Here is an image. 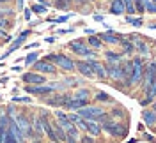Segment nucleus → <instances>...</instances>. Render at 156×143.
<instances>
[{
  "mask_svg": "<svg viewBox=\"0 0 156 143\" xmlns=\"http://www.w3.org/2000/svg\"><path fill=\"white\" fill-rule=\"evenodd\" d=\"M131 62H133V67H131L129 78L126 80V87H135L138 83H142V76H144V62H142V58L135 57Z\"/></svg>",
  "mask_w": 156,
  "mask_h": 143,
  "instance_id": "obj_1",
  "label": "nucleus"
},
{
  "mask_svg": "<svg viewBox=\"0 0 156 143\" xmlns=\"http://www.w3.org/2000/svg\"><path fill=\"white\" fill-rule=\"evenodd\" d=\"M68 48H69V51H73V53H76V55H82V57H87V58H96L98 57L96 51L85 46V43H83L82 39L71 41V43L68 44Z\"/></svg>",
  "mask_w": 156,
  "mask_h": 143,
  "instance_id": "obj_2",
  "label": "nucleus"
},
{
  "mask_svg": "<svg viewBox=\"0 0 156 143\" xmlns=\"http://www.w3.org/2000/svg\"><path fill=\"white\" fill-rule=\"evenodd\" d=\"M76 113L82 117V118H85V120H98L101 115H105V110L103 108H99V106H82V108H78Z\"/></svg>",
  "mask_w": 156,
  "mask_h": 143,
  "instance_id": "obj_3",
  "label": "nucleus"
},
{
  "mask_svg": "<svg viewBox=\"0 0 156 143\" xmlns=\"http://www.w3.org/2000/svg\"><path fill=\"white\" fill-rule=\"evenodd\" d=\"M12 120H14L16 127L20 129V133L23 134V138H32V127H30V120H29L27 115L20 113V115H16Z\"/></svg>",
  "mask_w": 156,
  "mask_h": 143,
  "instance_id": "obj_4",
  "label": "nucleus"
},
{
  "mask_svg": "<svg viewBox=\"0 0 156 143\" xmlns=\"http://www.w3.org/2000/svg\"><path fill=\"white\" fill-rule=\"evenodd\" d=\"M107 66V74L110 80L114 81H126V76H124V69H122V64H105Z\"/></svg>",
  "mask_w": 156,
  "mask_h": 143,
  "instance_id": "obj_5",
  "label": "nucleus"
},
{
  "mask_svg": "<svg viewBox=\"0 0 156 143\" xmlns=\"http://www.w3.org/2000/svg\"><path fill=\"white\" fill-rule=\"evenodd\" d=\"M32 67H34V71H37V73H41V74H55L57 73V66L53 64V62H50V60H36L34 64H32Z\"/></svg>",
  "mask_w": 156,
  "mask_h": 143,
  "instance_id": "obj_6",
  "label": "nucleus"
},
{
  "mask_svg": "<svg viewBox=\"0 0 156 143\" xmlns=\"http://www.w3.org/2000/svg\"><path fill=\"white\" fill-rule=\"evenodd\" d=\"M142 80H144V88H146V90L151 85L156 83V64H154V60H153L151 64L144 66V76H142Z\"/></svg>",
  "mask_w": 156,
  "mask_h": 143,
  "instance_id": "obj_7",
  "label": "nucleus"
},
{
  "mask_svg": "<svg viewBox=\"0 0 156 143\" xmlns=\"http://www.w3.org/2000/svg\"><path fill=\"white\" fill-rule=\"evenodd\" d=\"M21 80H23L25 85H41V83H46L44 74H41L37 71H27V73H23Z\"/></svg>",
  "mask_w": 156,
  "mask_h": 143,
  "instance_id": "obj_8",
  "label": "nucleus"
},
{
  "mask_svg": "<svg viewBox=\"0 0 156 143\" xmlns=\"http://www.w3.org/2000/svg\"><path fill=\"white\" fill-rule=\"evenodd\" d=\"M53 64H55V66H58L62 71H68V73L75 71V60H71V58H69L68 55H64V53H58V55H55V58H53Z\"/></svg>",
  "mask_w": 156,
  "mask_h": 143,
  "instance_id": "obj_9",
  "label": "nucleus"
},
{
  "mask_svg": "<svg viewBox=\"0 0 156 143\" xmlns=\"http://www.w3.org/2000/svg\"><path fill=\"white\" fill-rule=\"evenodd\" d=\"M101 124V129L103 131H107V133H110L112 136H115V138H119V136H122V133H124V127L119 124V122H114V120H107V122H99Z\"/></svg>",
  "mask_w": 156,
  "mask_h": 143,
  "instance_id": "obj_10",
  "label": "nucleus"
},
{
  "mask_svg": "<svg viewBox=\"0 0 156 143\" xmlns=\"http://www.w3.org/2000/svg\"><path fill=\"white\" fill-rule=\"evenodd\" d=\"M55 90V85H27L25 87V92L27 94H34V95H46V94H51Z\"/></svg>",
  "mask_w": 156,
  "mask_h": 143,
  "instance_id": "obj_11",
  "label": "nucleus"
},
{
  "mask_svg": "<svg viewBox=\"0 0 156 143\" xmlns=\"http://www.w3.org/2000/svg\"><path fill=\"white\" fill-rule=\"evenodd\" d=\"M89 66L92 67V71H94V78H96V80H107V78H108L107 66H105V64L96 62V60H90V62H89Z\"/></svg>",
  "mask_w": 156,
  "mask_h": 143,
  "instance_id": "obj_12",
  "label": "nucleus"
},
{
  "mask_svg": "<svg viewBox=\"0 0 156 143\" xmlns=\"http://www.w3.org/2000/svg\"><path fill=\"white\" fill-rule=\"evenodd\" d=\"M30 127H32V138H44V131H43V124H41V118L39 117H34L32 122H30Z\"/></svg>",
  "mask_w": 156,
  "mask_h": 143,
  "instance_id": "obj_13",
  "label": "nucleus"
},
{
  "mask_svg": "<svg viewBox=\"0 0 156 143\" xmlns=\"http://www.w3.org/2000/svg\"><path fill=\"white\" fill-rule=\"evenodd\" d=\"M75 67L78 69V73H80L82 76H85V78H94V71H92V67L89 66V62H85V60L75 62Z\"/></svg>",
  "mask_w": 156,
  "mask_h": 143,
  "instance_id": "obj_14",
  "label": "nucleus"
},
{
  "mask_svg": "<svg viewBox=\"0 0 156 143\" xmlns=\"http://www.w3.org/2000/svg\"><path fill=\"white\" fill-rule=\"evenodd\" d=\"M89 104V101H85V99H69L66 104L62 106V108H66L68 111H76L78 108H82V106H87Z\"/></svg>",
  "mask_w": 156,
  "mask_h": 143,
  "instance_id": "obj_15",
  "label": "nucleus"
},
{
  "mask_svg": "<svg viewBox=\"0 0 156 143\" xmlns=\"http://www.w3.org/2000/svg\"><path fill=\"white\" fill-rule=\"evenodd\" d=\"M29 36H30V30H23V32L20 34L18 37H16V39H14V41H12V44H11V46H9V49H7V51H9V53H12L14 49H18V48L21 46L23 43H25V39L29 37Z\"/></svg>",
  "mask_w": 156,
  "mask_h": 143,
  "instance_id": "obj_16",
  "label": "nucleus"
},
{
  "mask_svg": "<svg viewBox=\"0 0 156 143\" xmlns=\"http://www.w3.org/2000/svg\"><path fill=\"white\" fill-rule=\"evenodd\" d=\"M68 118H69V120H71L75 125H76L78 129H82V131H87V122H85V118H82V117L76 113V111H75V113H69Z\"/></svg>",
  "mask_w": 156,
  "mask_h": 143,
  "instance_id": "obj_17",
  "label": "nucleus"
},
{
  "mask_svg": "<svg viewBox=\"0 0 156 143\" xmlns=\"http://www.w3.org/2000/svg\"><path fill=\"white\" fill-rule=\"evenodd\" d=\"M85 122H87V131L92 134V136H101L103 129H101L99 122H96V120H85Z\"/></svg>",
  "mask_w": 156,
  "mask_h": 143,
  "instance_id": "obj_18",
  "label": "nucleus"
},
{
  "mask_svg": "<svg viewBox=\"0 0 156 143\" xmlns=\"http://www.w3.org/2000/svg\"><path fill=\"white\" fill-rule=\"evenodd\" d=\"M142 117H144V122H146L147 127H154V124H156V113H154V108H153V110H146Z\"/></svg>",
  "mask_w": 156,
  "mask_h": 143,
  "instance_id": "obj_19",
  "label": "nucleus"
},
{
  "mask_svg": "<svg viewBox=\"0 0 156 143\" xmlns=\"http://www.w3.org/2000/svg\"><path fill=\"white\" fill-rule=\"evenodd\" d=\"M110 12H112V14H115V16L124 14V5H122V0H112V4H110Z\"/></svg>",
  "mask_w": 156,
  "mask_h": 143,
  "instance_id": "obj_20",
  "label": "nucleus"
},
{
  "mask_svg": "<svg viewBox=\"0 0 156 143\" xmlns=\"http://www.w3.org/2000/svg\"><path fill=\"white\" fill-rule=\"evenodd\" d=\"M99 39L103 41V43H107V44H119V36H114V32L110 30V32H107V34H101L99 36Z\"/></svg>",
  "mask_w": 156,
  "mask_h": 143,
  "instance_id": "obj_21",
  "label": "nucleus"
},
{
  "mask_svg": "<svg viewBox=\"0 0 156 143\" xmlns=\"http://www.w3.org/2000/svg\"><path fill=\"white\" fill-rule=\"evenodd\" d=\"M71 97H73V99H85V101H89V97H90V90H89V88H78Z\"/></svg>",
  "mask_w": 156,
  "mask_h": 143,
  "instance_id": "obj_22",
  "label": "nucleus"
},
{
  "mask_svg": "<svg viewBox=\"0 0 156 143\" xmlns=\"http://www.w3.org/2000/svg\"><path fill=\"white\" fill-rule=\"evenodd\" d=\"M119 44L122 46V49H124V53H126V55H131V53L135 51V46H133V43H131L129 39H126V41H124V39H121V41H119Z\"/></svg>",
  "mask_w": 156,
  "mask_h": 143,
  "instance_id": "obj_23",
  "label": "nucleus"
},
{
  "mask_svg": "<svg viewBox=\"0 0 156 143\" xmlns=\"http://www.w3.org/2000/svg\"><path fill=\"white\" fill-rule=\"evenodd\" d=\"M105 58H107L110 64H119L122 60V55H117L114 51H105Z\"/></svg>",
  "mask_w": 156,
  "mask_h": 143,
  "instance_id": "obj_24",
  "label": "nucleus"
},
{
  "mask_svg": "<svg viewBox=\"0 0 156 143\" xmlns=\"http://www.w3.org/2000/svg\"><path fill=\"white\" fill-rule=\"evenodd\" d=\"M126 23H129V25H133V27H142V23H144V19L140 18H133L131 14H126Z\"/></svg>",
  "mask_w": 156,
  "mask_h": 143,
  "instance_id": "obj_25",
  "label": "nucleus"
},
{
  "mask_svg": "<svg viewBox=\"0 0 156 143\" xmlns=\"http://www.w3.org/2000/svg\"><path fill=\"white\" fill-rule=\"evenodd\" d=\"M82 83H83V80H78V78H66L62 81V85H66V87H78Z\"/></svg>",
  "mask_w": 156,
  "mask_h": 143,
  "instance_id": "obj_26",
  "label": "nucleus"
},
{
  "mask_svg": "<svg viewBox=\"0 0 156 143\" xmlns=\"http://www.w3.org/2000/svg\"><path fill=\"white\" fill-rule=\"evenodd\" d=\"M37 58H39V51H32V53H29L27 57L23 58V60H25V66H32Z\"/></svg>",
  "mask_w": 156,
  "mask_h": 143,
  "instance_id": "obj_27",
  "label": "nucleus"
},
{
  "mask_svg": "<svg viewBox=\"0 0 156 143\" xmlns=\"http://www.w3.org/2000/svg\"><path fill=\"white\" fill-rule=\"evenodd\" d=\"M142 2H144V9H146L147 12L156 14V4L153 2V0H142Z\"/></svg>",
  "mask_w": 156,
  "mask_h": 143,
  "instance_id": "obj_28",
  "label": "nucleus"
},
{
  "mask_svg": "<svg viewBox=\"0 0 156 143\" xmlns=\"http://www.w3.org/2000/svg\"><path fill=\"white\" fill-rule=\"evenodd\" d=\"M122 5H124V12H126V14H135L133 0H122Z\"/></svg>",
  "mask_w": 156,
  "mask_h": 143,
  "instance_id": "obj_29",
  "label": "nucleus"
},
{
  "mask_svg": "<svg viewBox=\"0 0 156 143\" xmlns=\"http://www.w3.org/2000/svg\"><path fill=\"white\" fill-rule=\"evenodd\" d=\"M87 41H89V44H90L92 48H96V49H99V48L103 46V41L99 39V36H96V37H89Z\"/></svg>",
  "mask_w": 156,
  "mask_h": 143,
  "instance_id": "obj_30",
  "label": "nucleus"
},
{
  "mask_svg": "<svg viewBox=\"0 0 156 143\" xmlns=\"http://www.w3.org/2000/svg\"><path fill=\"white\" fill-rule=\"evenodd\" d=\"M30 9L34 11V12H37V14H43V12H46V5L44 4H34Z\"/></svg>",
  "mask_w": 156,
  "mask_h": 143,
  "instance_id": "obj_31",
  "label": "nucleus"
},
{
  "mask_svg": "<svg viewBox=\"0 0 156 143\" xmlns=\"http://www.w3.org/2000/svg\"><path fill=\"white\" fill-rule=\"evenodd\" d=\"M133 7H135V12H140V14H142V12H144V2H142V0H133Z\"/></svg>",
  "mask_w": 156,
  "mask_h": 143,
  "instance_id": "obj_32",
  "label": "nucleus"
},
{
  "mask_svg": "<svg viewBox=\"0 0 156 143\" xmlns=\"http://www.w3.org/2000/svg\"><path fill=\"white\" fill-rule=\"evenodd\" d=\"M69 2H71V0H55V2H53V5H55L57 9H66Z\"/></svg>",
  "mask_w": 156,
  "mask_h": 143,
  "instance_id": "obj_33",
  "label": "nucleus"
},
{
  "mask_svg": "<svg viewBox=\"0 0 156 143\" xmlns=\"http://www.w3.org/2000/svg\"><path fill=\"white\" fill-rule=\"evenodd\" d=\"M96 101H108V103H110V101H112V97L107 95L105 92H98V94H96Z\"/></svg>",
  "mask_w": 156,
  "mask_h": 143,
  "instance_id": "obj_34",
  "label": "nucleus"
},
{
  "mask_svg": "<svg viewBox=\"0 0 156 143\" xmlns=\"http://www.w3.org/2000/svg\"><path fill=\"white\" fill-rule=\"evenodd\" d=\"M71 16H73V14H71V12H68L66 16H60V18H57V19H55V23H64V21H68V19L71 18Z\"/></svg>",
  "mask_w": 156,
  "mask_h": 143,
  "instance_id": "obj_35",
  "label": "nucleus"
},
{
  "mask_svg": "<svg viewBox=\"0 0 156 143\" xmlns=\"http://www.w3.org/2000/svg\"><path fill=\"white\" fill-rule=\"evenodd\" d=\"M4 143H18V141H16V138L7 131V136H5V141H4Z\"/></svg>",
  "mask_w": 156,
  "mask_h": 143,
  "instance_id": "obj_36",
  "label": "nucleus"
},
{
  "mask_svg": "<svg viewBox=\"0 0 156 143\" xmlns=\"http://www.w3.org/2000/svg\"><path fill=\"white\" fill-rule=\"evenodd\" d=\"M80 140H82V143H96L94 138H89V136H80Z\"/></svg>",
  "mask_w": 156,
  "mask_h": 143,
  "instance_id": "obj_37",
  "label": "nucleus"
},
{
  "mask_svg": "<svg viewBox=\"0 0 156 143\" xmlns=\"http://www.w3.org/2000/svg\"><path fill=\"white\" fill-rule=\"evenodd\" d=\"M7 115H9V117H12V118L16 117V113H14V106H12V104L7 106Z\"/></svg>",
  "mask_w": 156,
  "mask_h": 143,
  "instance_id": "obj_38",
  "label": "nucleus"
},
{
  "mask_svg": "<svg viewBox=\"0 0 156 143\" xmlns=\"http://www.w3.org/2000/svg\"><path fill=\"white\" fill-rule=\"evenodd\" d=\"M14 101H16V103H30L29 97H14Z\"/></svg>",
  "mask_w": 156,
  "mask_h": 143,
  "instance_id": "obj_39",
  "label": "nucleus"
},
{
  "mask_svg": "<svg viewBox=\"0 0 156 143\" xmlns=\"http://www.w3.org/2000/svg\"><path fill=\"white\" fill-rule=\"evenodd\" d=\"M66 141L68 143H76V138H73V136H68V134H66Z\"/></svg>",
  "mask_w": 156,
  "mask_h": 143,
  "instance_id": "obj_40",
  "label": "nucleus"
},
{
  "mask_svg": "<svg viewBox=\"0 0 156 143\" xmlns=\"http://www.w3.org/2000/svg\"><path fill=\"white\" fill-rule=\"evenodd\" d=\"M37 46H39V43H32V44L27 46V49H30V48H37Z\"/></svg>",
  "mask_w": 156,
  "mask_h": 143,
  "instance_id": "obj_41",
  "label": "nucleus"
},
{
  "mask_svg": "<svg viewBox=\"0 0 156 143\" xmlns=\"http://www.w3.org/2000/svg\"><path fill=\"white\" fill-rule=\"evenodd\" d=\"M30 143H43V141H41V138H32V141Z\"/></svg>",
  "mask_w": 156,
  "mask_h": 143,
  "instance_id": "obj_42",
  "label": "nucleus"
},
{
  "mask_svg": "<svg viewBox=\"0 0 156 143\" xmlns=\"http://www.w3.org/2000/svg\"><path fill=\"white\" fill-rule=\"evenodd\" d=\"M25 18H27V19L30 18V9H25Z\"/></svg>",
  "mask_w": 156,
  "mask_h": 143,
  "instance_id": "obj_43",
  "label": "nucleus"
},
{
  "mask_svg": "<svg viewBox=\"0 0 156 143\" xmlns=\"http://www.w3.org/2000/svg\"><path fill=\"white\" fill-rule=\"evenodd\" d=\"M94 19H96V21H103V16H96V14H94Z\"/></svg>",
  "mask_w": 156,
  "mask_h": 143,
  "instance_id": "obj_44",
  "label": "nucleus"
},
{
  "mask_svg": "<svg viewBox=\"0 0 156 143\" xmlns=\"http://www.w3.org/2000/svg\"><path fill=\"white\" fill-rule=\"evenodd\" d=\"M50 143H58V141H50Z\"/></svg>",
  "mask_w": 156,
  "mask_h": 143,
  "instance_id": "obj_45",
  "label": "nucleus"
},
{
  "mask_svg": "<svg viewBox=\"0 0 156 143\" xmlns=\"http://www.w3.org/2000/svg\"><path fill=\"white\" fill-rule=\"evenodd\" d=\"M153 2H156V0H153Z\"/></svg>",
  "mask_w": 156,
  "mask_h": 143,
  "instance_id": "obj_46",
  "label": "nucleus"
}]
</instances>
